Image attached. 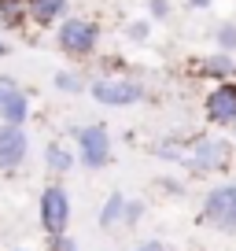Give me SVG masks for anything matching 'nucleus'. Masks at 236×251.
I'll return each instance as SVG.
<instances>
[{
    "label": "nucleus",
    "mask_w": 236,
    "mask_h": 251,
    "mask_svg": "<svg viewBox=\"0 0 236 251\" xmlns=\"http://www.w3.org/2000/svg\"><path fill=\"white\" fill-rule=\"evenodd\" d=\"M55 41H59V52H67V55H93L96 41H100V30H96L93 19L74 15V19H63Z\"/></svg>",
    "instance_id": "nucleus-1"
},
{
    "label": "nucleus",
    "mask_w": 236,
    "mask_h": 251,
    "mask_svg": "<svg viewBox=\"0 0 236 251\" xmlns=\"http://www.w3.org/2000/svg\"><path fill=\"white\" fill-rule=\"evenodd\" d=\"M89 93L103 107H129V103H137L144 96V85L133 81V78H96L89 85Z\"/></svg>",
    "instance_id": "nucleus-2"
},
{
    "label": "nucleus",
    "mask_w": 236,
    "mask_h": 251,
    "mask_svg": "<svg viewBox=\"0 0 236 251\" xmlns=\"http://www.w3.org/2000/svg\"><path fill=\"white\" fill-rule=\"evenodd\" d=\"M67 218H71V200H67V192L59 185L45 188V192H41V226L52 236H59L63 226H67Z\"/></svg>",
    "instance_id": "nucleus-3"
},
{
    "label": "nucleus",
    "mask_w": 236,
    "mask_h": 251,
    "mask_svg": "<svg viewBox=\"0 0 236 251\" xmlns=\"http://www.w3.org/2000/svg\"><path fill=\"white\" fill-rule=\"evenodd\" d=\"M185 163L196 166V170H225L229 163V144L218 141V137H199L196 144H192V151L185 155Z\"/></svg>",
    "instance_id": "nucleus-4"
},
{
    "label": "nucleus",
    "mask_w": 236,
    "mask_h": 251,
    "mask_svg": "<svg viewBox=\"0 0 236 251\" xmlns=\"http://www.w3.org/2000/svg\"><path fill=\"white\" fill-rule=\"evenodd\" d=\"M78 151H81V163L93 166V170H100L103 163L111 159V137L103 126H85L78 133Z\"/></svg>",
    "instance_id": "nucleus-5"
},
{
    "label": "nucleus",
    "mask_w": 236,
    "mask_h": 251,
    "mask_svg": "<svg viewBox=\"0 0 236 251\" xmlns=\"http://www.w3.org/2000/svg\"><path fill=\"white\" fill-rule=\"evenodd\" d=\"M26 148H30V137L23 126L0 122V170H15L26 159Z\"/></svg>",
    "instance_id": "nucleus-6"
},
{
    "label": "nucleus",
    "mask_w": 236,
    "mask_h": 251,
    "mask_svg": "<svg viewBox=\"0 0 236 251\" xmlns=\"http://www.w3.org/2000/svg\"><path fill=\"white\" fill-rule=\"evenodd\" d=\"M0 118H4V122H15V126H23L26 118H30V100H26V93L8 74H0Z\"/></svg>",
    "instance_id": "nucleus-7"
},
{
    "label": "nucleus",
    "mask_w": 236,
    "mask_h": 251,
    "mask_svg": "<svg viewBox=\"0 0 236 251\" xmlns=\"http://www.w3.org/2000/svg\"><path fill=\"white\" fill-rule=\"evenodd\" d=\"M207 218L221 229H236V185H221L207 196Z\"/></svg>",
    "instance_id": "nucleus-8"
},
{
    "label": "nucleus",
    "mask_w": 236,
    "mask_h": 251,
    "mask_svg": "<svg viewBox=\"0 0 236 251\" xmlns=\"http://www.w3.org/2000/svg\"><path fill=\"white\" fill-rule=\"evenodd\" d=\"M207 118L214 126H233L236 122V81H221L207 96Z\"/></svg>",
    "instance_id": "nucleus-9"
},
{
    "label": "nucleus",
    "mask_w": 236,
    "mask_h": 251,
    "mask_svg": "<svg viewBox=\"0 0 236 251\" xmlns=\"http://www.w3.org/2000/svg\"><path fill=\"white\" fill-rule=\"evenodd\" d=\"M26 11L37 26H52L67 11V0H26Z\"/></svg>",
    "instance_id": "nucleus-10"
},
{
    "label": "nucleus",
    "mask_w": 236,
    "mask_h": 251,
    "mask_svg": "<svg viewBox=\"0 0 236 251\" xmlns=\"http://www.w3.org/2000/svg\"><path fill=\"white\" fill-rule=\"evenodd\" d=\"M203 74H207V78H233V74H236L233 55L218 48V52H214L211 59H203Z\"/></svg>",
    "instance_id": "nucleus-11"
},
{
    "label": "nucleus",
    "mask_w": 236,
    "mask_h": 251,
    "mask_svg": "<svg viewBox=\"0 0 236 251\" xmlns=\"http://www.w3.org/2000/svg\"><path fill=\"white\" fill-rule=\"evenodd\" d=\"M45 163L52 166V170L63 174V170H71V166H74V155L63 148V144H48V148H45Z\"/></svg>",
    "instance_id": "nucleus-12"
},
{
    "label": "nucleus",
    "mask_w": 236,
    "mask_h": 251,
    "mask_svg": "<svg viewBox=\"0 0 236 251\" xmlns=\"http://www.w3.org/2000/svg\"><path fill=\"white\" fill-rule=\"evenodd\" d=\"M0 23L4 26H19L23 23V4H19V0H0Z\"/></svg>",
    "instance_id": "nucleus-13"
},
{
    "label": "nucleus",
    "mask_w": 236,
    "mask_h": 251,
    "mask_svg": "<svg viewBox=\"0 0 236 251\" xmlns=\"http://www.w3.org/2000/svg\"><path fill=\"white\" fill-rule=\"evenodd\" d=\"M122 211H126V200H122V196H111L107 207H103V214H100V226H115Z\"/></svg>",
    "instance_id": "nucleus-14"
},
{
    "label": "nucleus",
    "mask_w": 236,
    "mask_h": 251,
    "mask_svg": "<svg viewBox=\"0 0 236 251\" xmlns=\"http://www.w3.org/2000/svg\"><path fill=\"white\" fill-rule=\"evenodd\" d=\"M55 89H59V93H81V78L71 74V71H59L55 74Z\"/></svg>",
    "instance_id": "nucleus-15"
},
{
    "label": "nucleus",
    "mask_w": 236,
    "mask_h": 251,
    "mask_svg": "<svg viewBox=\"0 0 236 251\" xmlns=\"http://www.w3.org/2000/svg\"><path fill=\"white\" fill-rule=\"evenodd\" d=\"M218 48H221V52H233V48H236V26L233 23H225L218 30Z\"/></svg>",
    "instance_id": "nucleus-16"
},
{
    "label": "nucleus",
    "mask_w": 236,
    "mask_h": 251,
    "mask_svg": "<svg viewBox=\"0 0 236 251\" xmlns=\"http://www.w3.org/2000/svg\"><path fill=\"white\" fill-rule=\"evenodd\" d=\"M148 11H151V19H166L170 15V0H151Z\"/></svg>",
    "instance_id": "nucleus-17"
},
{
    "label": "nucleus",
    "mask_w": 236,
    "mask_h": 251,
    "mask_svg": "<svg viewBox=\"0 0 236 251\" xmlns=\"http://www.w3.org/2000/svg\"><path fill=\"white\" fill-rule=\"evenodd\" d=\"M129 37H133V41H144V37H148V23H133V26H129Z\"/></svg>",
    "instance_id": "nucleus-18"
},
{
    "label": "nucleus",
    "mask_w": 236,
    "mask_h": 251,
    "mask_svg": "<svg viewBox=\"0 0 236 251\" xmlns=\"http://www.w3.org/2000/svg\"><path fill=\"white\" fill-rule=\"evenodd\" d=\"M52 251H74V240H67V236L59 233V236L52 240Z\"/></svg>",
    "instance_id": "nucleus-19"
},
{
    "label": "nucleus",
    "mask_w": 236,
    "mask_h": 251,
    "mask_svg": "<svg viewBox=\"0 0 236 251\" xmlns=\"http://www.w3.org/2000/svg\"><path fill=\"white\" fill-rule=\"evenodd\" d=\"M137 251H166V248H163V244H155V240H151V244H144V248H137Z\"/></svg>",
    "instance_id": "nucleus-20"
},
{
    "label": "nucleus",
    "mask_w": 236,
    "mask_h": 251,
    "mask_svg": "<svg viewBox=\"0 0 236 251\" xmlns=\"http://www.w3.org/2000/svg\"><path fill=\"white\" fill-rule=\"evenodd\" d=\"M189 8H211V0H189Z\"/></svg>",
    "instance_id": "nucleus-21"
},
{
    "label": "nucleus",
    "mask_w": 236,
    "mask_h": 251,
    "mask_svg": "<svg viewBox=\"0 0 236 251\" xmlns=\"http://www.w3.org/2000/svg\"><path fill=\"white\" fill-rule=\"evenodd\" d=\"M8 52H11V48H8V45H4V41H0V59H4V55H8Z\"/></svg>",
    "instance_id": "nucleus-22"
},
{
    "label": "nucleus",
    "mask_w": 236,
    "mask_h": 251,
    "mask_svg": "<svg viewBox=\"0 0 236 251\" xmlns=\"http://www.w3.org/2000/svg\"><path fill=\"white\" fill-rule=\"evenodd\" d=\"M233 133H236V122H233Z\"/></svg>",
    "instance_id": "nucleus-23"
}]
</instances>
